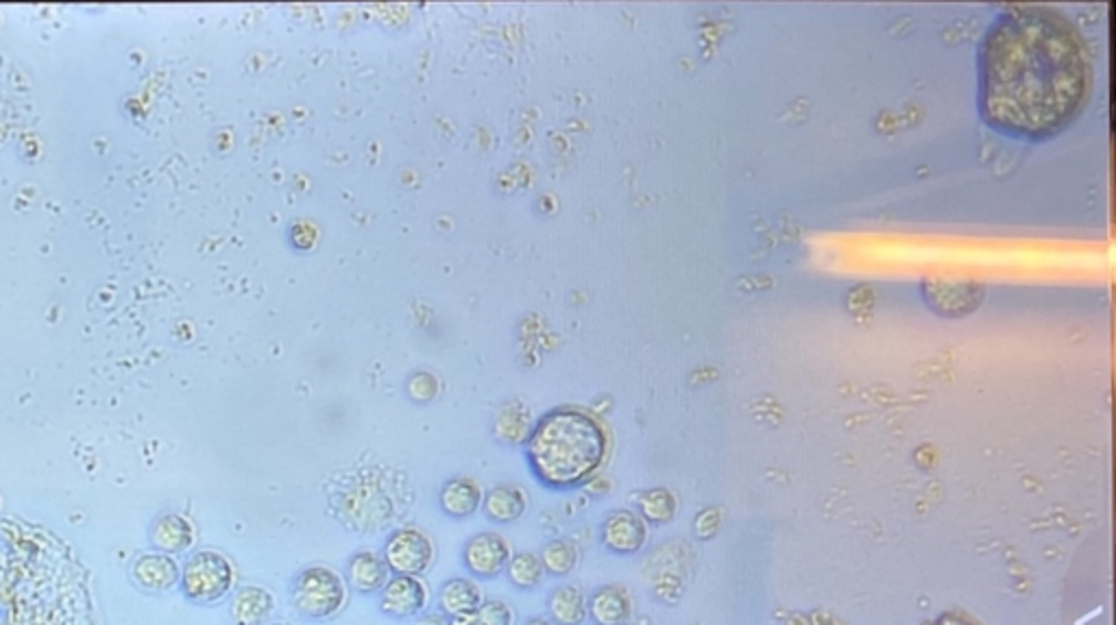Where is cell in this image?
Instances as JSON below:
<instances>
[{"mask_svg":"<svg viewBox=\"0 0 1116 625\" xmlns=\"http://www.w3.org/2000/svg\"><path fill=\"white\" fill-rule=\"evenodd\" d=\"M1093 64L1080 29L1060 11L1021 4L1001 13L979 49V112L1023 140L1064 131L1086 107Z\"/></svg>","mask_w":1116,"mask_h":625,"instance_id":"obj_1","label":"cell"},{"mask_svg":"<svg viewBox=\"0 0 1116 625\" xmlns=\"http://www.w3.org/2000/svg\"><path fill=\"white\" fill-rule=\"evenodd\" d=\"M607 447V432L596 416L576 407H558L528 434L526 456L544 486L569 490L602 467Z\"/></svg>","mask_w":1116,"mask_h":625,"instance_id":"obj_2","label":"cell"},{"mask_svg":"<svg viewBox=\"0 0 1116 625\" xmlns=\"http://www.w3.org/2000/svg\"><path fill=\"white\" fill-rule=\"evenodd\" d=\"M291 600L299 615L308 619H329L347 606L349 591L338 571L325 564H315L297 575Z\"/></svg>","mask_w":1116,"mask_h":625,"instance_id":"obj_3","label":"cell"},{"mask_svg":"<svg viewBox=\"0 0 1116 625\" xmlns=\"http://www.w3.org/2000/svg\"><path fill=\"white\" fill-rule=\"evenodd\" d=\"M181 591L194 604L221 602L236 582L234 564L219 551L203 549L188 558L181 569Z\"/></svg>","mask_w":1116,"mask_h":625,"instance_id":"obj_4","label":"cell"},{"mask_svg":"<svg viewBox=\"0 0 1116 625\" xmlns=\"http://www.w3.org/2000/svg\"><path fill=\"white\" fill-rule=\"evenodd\" d=\"M436 548L434 541L414 526H406L396 530L385 545V562L396 575H417L421 578L434 562Z\"/></svg>","mask_w":1116,"mask_h":625,"instance_id":"obj_5","label":"cell"},{"mask_svg":"<svg viewBox=\"0 0 1116 625\" xmlns=\"http://www.w3.org/2000/svg\"><path fill=\"white\" fill-rule=\"evenodd\" d=\"M430 604V589L417 575H393L380 591V611L393 619L423 615Z\"/></svg>","mask_w":1116,"mask_h":625,"instance_id":"obj_6","label":"cell"},{"mask_svg":"<svg viewBox=\"0 0 1116 625\" xmlns=\"http://www.w3.org/2000/svg\"><path fill=\"white\" fill-rule=\"evenodd\" d=\"M513 555L508 541L497 532H480L463 548L465 569L480 580H493L506 571Z\"/></svg>","mask_w":1116,"mask_h":625,"instance_id":"obj_7","label":"cell"},{"mask_svg":"<svg viewBox=\"0 0 1116 625\" xmlns=\"http://www.w3.org/2000/svg\"><path fill=\"white\" fill-rule=\"evenodd\" d=\"M648 530L643 519L631 510H618L607 517L602 526L604 548L618 555H633L645 545Z\"/></svg>","mask_w":1116,"mask_h":625,"instance_id":"obj_8","label":"cell"},{"mask_svg":"<svg viewBox=\"0 0 1116 625\" xmlns=\"http://www.w3.org/2000/svg\"><path fill=\"white\" fill-rule=\"evenodd\" d=\"M589 619L596 625H627L633 615V600L624 586H600L587 600Z\"/></svg>","mask_w":1116,"mask_h":625,"instance_id":"obj_9","label":"cell"},{"mask_svg":"<svg viewBox=\"0 0 1116 625\" xmlns=\"http://www.w3.org/2000/svg\"><path fill=\"white\" fill-rule=\"evenodd\" d=\"M131 578L145 591L161 593V591L172 589L179 582L181 569L177 564V560L168 553H161V551L160 553H145L134 562Z\"/></svg>","mask_w":1116,"mask_h":625,"instance_id":"obj_10","label":"cell"},{"mask_svg":"<svg viewBox=\"0 0 1116 625\" xmlns=\"http://www.w3.org/2000/svg\"><path fill=\"white\" fill-rule=\"evenodd\" d=\"M391 571L385 558L376 551H358L347 562V580L354 591L371 595L380 593L389 582Z\"/></svg>","mask_w":1116,"mask_h":625,"instance_id":"obj_11","label":"cell"},{"mask_svg":"<svg viewBox=\"0 0 1116 625\" xmlns=\"http://www.w3.org/2000/svg\"><path fill=\"white\" fill-rule=\"evenodd\" d=\"M482 499H484L482 486H480L476 479H472V477L450 479L443 486L441 497H439L441 510L450 519H467V517H472L474 512H478Z\"/></svg>","mask_w":1116,"mask_h":625,"instance_id":"obj_12","label":"cell"},{"mask_svg":"<svg viewBox=\"0 0 1116 625\" xmlns=\"http://www.w3.org/2000/svg\"><path fill=\"white\" fill-rule=\"evenodd\" d=\"M275 611V597L264 586H242L232 600L234 625H264Z\"/></svg>","mask_w":1116,"mask_h":625,"instance_id":"obj_13","label":"cell"},{"mask_svg":"<svg viewBox=\"0 0 1116 625\" xmlns=\"http://www.w3.org/2000/svg\"><path fill=\"white\" fill-rule=\"evenodd\" d=\"M484 515L493 523H513L519 521L526 512L528 499L526 492L519 486L513 484H502L488 490V495L482 499Z\"/></svg>","mask_w":1116,"mask_h":625,"instance_id":"obj_14","label":"cell"},{"mask_svg":"<svg viewBox=\"0 0 1116 625\" xmlns=\"http://www.w3.org/2000/svg\"><path fill=\"white\" fill-rule=\"evenodd\" d=\"M151 543L161 553H183L194 545V528L181 515H161L151 528Z\"/></svg>","mask_w":1116,"mask_h":625,"instance_id":"obj_15","label":"cell"},{"mask_svg":"<svg viewBox=\"0 0 1116 625\" xmlns=\"http://www.w3.org/2000/svg\"><path fill=\"white\" fill-rule=\"evenodd\" d=\"M550 619L557 625H582L589 619L587 597L576 584H558L548 595Z\"/></svg>","mask_w":1116,"mask_h":625,"instance_id":"obj_16","label":"cell"},{"mask_svg":"<svg viewBox=\"0 0 1116 625\" xmlns=\"http://www.w3.org/2000/svg\"><path fill=\"white\" fill-rule=\"evenodd\" d=\"M482 602H484L482 589L476 580L470 578H452L441 586L439 593L441 613H445L448 617L478 611Z\"/></svg>","mask_w":1116,"mask_h":625,"instance_id":"obj_17","label":"cell"},{"mask_svg":"<svg viewBox=\"0 0 1116 625\" xmlns=\"http://www.w3.org/2000/svg\"><path fill=\"white\" fill-rule=\"evenodd\" d=\"M504 573H506L508 582L519 591H533V589L541 586V582L548 575L539 553H533V551H519V553L510 555Z\"/></svg>","mask_w":1116,"mask_h":625,"instance_id":"obj_18","label":"cell"},{"mask_svg":"<svg viewBox=\"0 0 1116 625\" xmlns=\"http://www.w3.org/2000/svg\"><path fill=\"white\" fill-rule=\"evenodd\" d=\"M539 558L544 562L546 573H550L555 578H565L576 571L578 562H580V551L576 548V543L569 539H555L544 548Z\"/></svg>","mask_w":1116,"mask_h":625,"instance_id":"obj_19","label":"cell"},{"mask_svg":"<svg viewBox=\"0 0 1116 625\" xmlns=\"http://www.w3.org/2000/svg\"><path fill=\"white\" fill-rule=\"evenodd\" d=\"M639 506H641L645 521H652V523H667L674 517V497L661 488L648 490L645 495H641Z\"/></svg>","mask_w":1116,"mask_h":625,"instance_id":"obj_20","label":"cell"},{"mask_svg":"<svg viewBox=\"0 0 1116 625\" xmlns=\"http://www.w3.org/2000/svg\"><path fill=\"white\" fill-rule=\"evenodd\" d=\"M482 625H513L515 613L504 600H484L478 608Z\"/></svg>","mask_w":1116,"mask_h":625,"instance_id":"obj_21","label":"cell"},{"mask_svg":"<svg viewBox=\"0 0 1116 625\" xmlns=\"http://www.w3.org/2000/svg\"><path fill=\"white\" fill-rule=\"evenodd\" d=\"M528 421H526V414H517V412H510L506 410L499 421H497V434L504 438V441H522L526 438L528 441Z\"/></svg>","mask_w":1116,"mask_h":625,"instance_id":"obj_22","label":"cell"},{"mask_svg":"<svg viewBox=\"0 0 1116 625\" xmlns=\"http://www.w3.org/2000/svg\"><path fill=\"white\" fill-rule=\"evenodd\" d=\"M417 625H450V617L445 613H423Z\"/></svg>","mask_w":1116,"mask_h":625,"instance_id":"obj_23","label":"cell"},{"mask_svg":"<svg viewBox=\"0 0 1116 625\" xmlns=\"http://www.w3.org/2000/svg\"><path fill=\"white\" fill-rule=\"evenodd\" d=\"M450 625H482V622H480L478 611H472V613H461V615L450 617Z\"/></svg>","mask_w":1116,"mask_h":625,"instance_id":"obj_24","label":"cell"},{"mask_svg":"<svg viewBox=\"0 0 1116 625\" xmlns=\"http://www.w3.org/2000/svg\"><path fill=\"white\" fill-rule=\"evenodd\" d=\"M938 625H977V624H972L970 619H966V617H961V615H947V617H943V619H940V624Z\"/></svg>","mask_w":1116,"mask_h":625,"instance_id":"obj_25","label":"cell"},{"mask_svg":"<svg viewBox=\"0 0 1116 625\" xmlns=\"http://www.w3.org/2000/svg\"><path fill=\"white\" fill-rule=\"evenodd\" d=\"M524 625H557L552 619H544V617H535V619H528Z\"/></svg>","mask_w":1116,"mask_h":625,"instance_id":"obj_26","label":"cell"},{"mask_svg":"<svg viewBox=\"0 0 1116 625\" xmlns=\"http://www.w3.org/2000/svg\"><path fill=\"white\" fill-rule=\"evenodd\" d=\"M271 625H288V624H271Z\"/></svg>","mask_w":1116,"mask_h":625,"instance_id":"obj_27","label":"cell"}]
</instances>
